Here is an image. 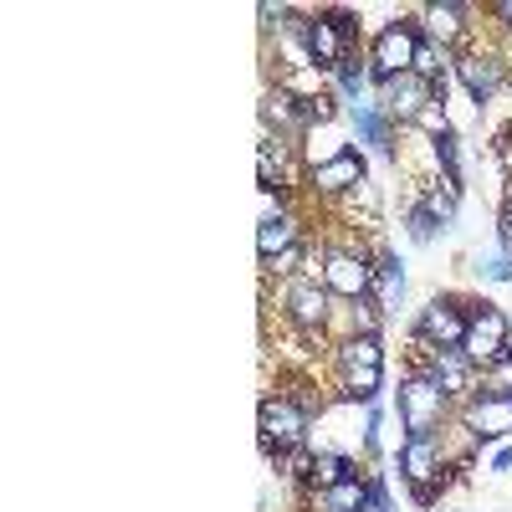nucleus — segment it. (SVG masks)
<instances>
[{
	"mask_svg": "<svg viewBox=\"0 0 512 512\" xmlns=\"http://www.w3.org/2000/svg\"><path fill=\"white\" fill-rule=\"evenodd\" d=\"M415 52H420V31H415L410 21L384 26L379 41H374V67H369V77H374V82H390V77L415 72Z\"/></svg>",
	"mask_w": 512,
	"mask_h": 512,
	"instance_id": "f257e3e1",
	"label": "nucleus"
},
{
	"mask_svg": "<svg viewBox=\"0 0 512 512\" xmlns=\"http://www.w3.org/2000/svg\"><path fill=\"white\" fill-rule=\"evenodd\" d=\"M441 410H446V395L436 390L431 374H425V379H410L405 390H400V420H405L410 436H431V425L441 420Z\"/></svg>",
	"mask_w": 512,
	"mask_h": 512,
	"instance_id": "f03ea898",
	"label": "nucleus"
},
{
	"mask_svg": "<svg viewBox=\"0 0 512 512\" xmlns=\"http://www.w3.org/2000/svg\"><path fill=\"white\" fill-rule=\"evenodd\" d=\"M338 364H344V379H349L344 395H349V400H374V390H379V344H374V333L344 344Z\"/></svg>",
	"mask_w": 512,
	"mask_h": 512,
	"instance_id": "7ed1b4c3",
	"label": "nucleus"
},
{
	"mask_svg": "<svg viewBox=\"0 0 512 512\" xmlns=\"http://www.w3.org/2000/svg\"><path fill=\"white\" fill-rule=\"evenodd\" d=\"M507 344H512V338H507V318L497 313V308H482V313H472V318H466V359H482V364H497L502 354H507Z\"/></svg>",
	"mask_w": 512,
	"mask_h": 512,
	"instance_id": "20e7f679",
	"label": "nucleus"
},
{
	"mask_svg": "<svg viewBox=\"0 0 512 512\" xmlns=\"http://www.w3.org/2000/svg\"><path fill=\"white\" fill-rule=\"evenodd\" d=\"M308 436V415L297 410L292 400H262V441L267 451H292V446H303Z\"/></svg>",
	"mask_w": 512,
	"mask_h": 512,
	"instance_id": "39448f33",
	"label": "nucleus"
},
{
	"mask_svg": "<svg viewBox=\"0 0 512 512\" xmlns=\"http://www.w3.org/2000/svg\"><path fill=\"white\" fill-rule=\"evenodd\" d=\"M431 103H436L431 98V82H425L420 72H405V77L384 82V108H390L395 118H420Z\"/></svg>",
	"mask_w": 512,
	"mask_h": 512,
	"instance_id": "423d86ee",
	"label": "nucleus"
},
{
	"mask_svg": "<svg viewBox=\"0 0 512 512\" xmlns=\"http://www.w3.org/2000/svg\"><path fill=\"white\" fill-rule=\"evenodd\" d=\"M466 425H472V436H482V441H502L507 431H512V395H482L477 405H472V415H466Z\"/></svg>",
	"mask_w": 512,
	"mask_h": 512,
	"instance_id": "0eeeda50",
	"label": "nucleus"
},
{
	"mask_svg": "<svg viewBox=\"0 0 512 512\" xmlns=\"http://www.w3.org/2000/svg\"><path fill=\"white\" fill-rule=\"evenodd\" d=\"M420 333L436 338L441 349H461L466 344V318L456 313V303H431L420 313Z\"/></svg>",
	"mask_w": 512,
	"mask_h": 512,
	"instance_id": "6e6552de",
	"label": "nucleus"
},
{
	"mask_svg": "<svg viewBox=\"0 0 512 512\" xmlns=\"http://www.w3.org/2000/svg\"><path fill=\"white\" fill-rule=\"evenodd\" d=\"M323 277H328V287H333L338 297H364V292L374 287V267H364L359 256H328Z\"/></svg>",
	"mask_w": 512,
	"mask_h": 512,
	"instance_id": "1a4fd4ad",
	"label": "nucleus"
},
{
	"mask_svg": "<svg viewBox=\"0 0 512 512\" xmlns=\"http://www.w3.org/2000/svg\"><path fill=\"white\" fill-rule=\"evenodd\" d=\"M400 472H405V482H410L415 492L431 487V477L441 472V466H436V441H431V436H410L405 451H400Z\"/></svg>",
	"mask_w": 512,
	"mask_h": 512,
	"instance_id": "9d476101",
	"label": "nucleus"
},
{
	"mask_svg": "<svg viewBox=\"0 0 512 512\" xmlns=\"http://www.w3.org/2000/svg\"><path fill=\"white\" fill-rule=\"evenodd\" d=\"M431 379H436V390L446 400H456V395L472 390V359H466L461 349H441L436 364H431Z\"/></svg>",
	"mask_w": 512,
	"mask_h": 512,
	"instance_id": "9b49d317",
	"label": "nucleus"
},
{
	"mask_svg": "<svg viewBox=\"0 0 512 512\" xmlns=\"http://www.w3.org/2000/svg\"><path fill=\"white\" fill-rule=\"evenodd\" d=\"M287 313L303 323V328H323V318H328V287H318V282H292V287H287Z\"/></svg>",
	"mask_w": 512,
	"mask_h": 512,
	"instance_id": "f8f14e48",
	"label": "nucleus"
},
{
	"mask_svg": "<svg viewBox=\"0 0 512 512\" xmlns=\"http://www.w3.org/2000/svg\"><path fill=\"white\" fill-rule=\"evenodd\" d=\"M344 31H338L328 16H318V21H308V57L318 62V67H344Z\"/></svg>",
	"mask_w": 512,
	"mask_h": 512,
	"instance_id": "ddd939ff",
	"label": "nucleus"
},
{
	"mask_svg": "<svg viewBox=\"0 0 512 512\" xmlns=\"http://www.w3.org/2000/svg\"><path fill=\"white\" fill-rule=\"evenodd\" d=\"M456 67H461L466 93H472L477 103H487V98L502 88V62H492V57H461Z\"/></svg>",
	"mask_w": 512,
	"mask_h": 512,
	"instance_id": "4468645a",
	"label": "nucleus"
},
{
	"mask_svg": "<svg viewBox=\"0 0 512 512\" xmlns=\"http://www.w3.org/2000/svg\"><path fill=\"white\" fill-rule=\"evenodd\" d=\"M359 180H364V159L359 154H338V159H328V164L313 169V185L318 190H349Z\"/></svg>",
	"mask_w": 512,
	"mask_h": 512,
	"instance_id": "2eb2a0df",
	"label": "nucleus"
},
{
	"mask_svg": "<svg viewBox=\"0 0 512 512\" xmlns=\"http://www.w3.org/2000/svg\"><path fill=\"white\" fill-rule=\"evenodd\" d=\"M256 246H262V256L272 262V256H282L287 246H297V231H292V221L287 216H272V221H262V231H256Z\"/></svg>",
	"mask_w": 512,
	"mask_h": 512,
	"instance_id": "dca6fc26",
	"label": "nucleus"
},
{
	"mask_svg": "<svg viewBox=\"0 0 512 512\" xmlns=\"http://www.w3.org/2000/svg\"><path fill=\"white\" fill-rule=\"evenodd\" d=\"M364 502H369V487H364V482H354V477L323 492V512H359Z\"/></svg>",
	"mask_w": 512,
	"mask_h": 512,
	"instance_id": "f3484780",
	"label": "nucleus"
},
{
	"mask_svg": "<svg viewBox=\"0 0 512 512\" xmlns=\"http://www.w3.org/2000/svg\"><path fill=\"white\" fill-rule=\"evenodd\" d=\"M374 287H379V303H384V308H395V303H400V292H405V272H400L395 256H384V262L374 267Z\"/></svg>",
	"mask_w": 512,
	"mask_h": 512,
	"instance_id": "a211bd4d",
	"label": "nucleus"
},
{
	"mask_svg": "<svg viewBox=\"0 0 512 512\" xmlns=\"http://www.w3.org/2000/svg\"><path fill=\"white\" fill-rule=\"evenodd\" d=\"M308 477L328 492V487H338V482H349V461H344V456H318V461L308 466Z\"/></svg>",
	"mask_w": 512,
	"mask_h": 512,
	"instance_id": "6ab92c4d",
	"label": "nucleus"
},
{
	"mask_svg": "<svg viewBox=\"0 0 512 512\" xmlns=\"http://www.w3.org/2000/svg\"><path fill=\"white\" fill-rule=\"evenodd\" d=\"M354 123H359V134L369 139V144H379V149H390V123H384L374 108H354Z\"/></svg>",
	"mask_w": 512,
	"mask_h": 512,
	"instance_id": "aec40b11",
	"label": "nucleus"
},
{
	"mask_svg": "<svg viewBox=\"0 0 512 512\" xmlns=\"http://www.w3.org/2000/svg\"><path fill=\"white\" fill-rule=\"evenodd\" d=\"M267 118H272V123H282V128H297V123H303L308 113L297 108L287 93H272V98H267Z\"/></svg>",
	"mask_w": 512,
	"mask_h": 512,
	"instance_id": "412c9836",
	"label": "nucleus"
},
{
	"mask_svg": "<svg viewBox=\"0 0 512 512\" xmlns=\"http://www.w3.org/2000/svg\"><path fill=\"white\" fill-rule=\"evenodd\" d=\"M436 226H441V221H436L425 205H415V210H410V236H415V241H431V236H436Z\"/></svg>",
	"mask_w": 512,
	"mask_h": 512,
	"instance_id": "4be33fe9",
	"label": "nucleus"
},
{
	"mask_svg": "<svg viewBox=\"0 0 512 512\" xmlns=\"http://www.w3.org/2000/svg\"><path fill=\"white\" fill-rule=\"evenodd\" d=\"M456 16H461V6H431V26L441 36H456Z\"/></svg>",
	"mask_w": 512,
	"mask_h": 512,
	"instance_id": "5701e85b",
	"label": "nucleus"
},
{
	"mask_svg": "<svg viewBox=\"0 0 512 512\" xmlns=\"http://www.w3.org/2000/svg\"><path fill=\"white\" fill-rule=\"evenodd\" d=\"M482 272H487L492 282H512V256H507V251H497V256H492V262H487Z\"/></svg>",
	"mask_w": 512,
	"mask_h": 512,
	"instance_id": "b1692460",
	"label": "nucleus"
},
{
	"mask_svg": "<svg viewBox=\"0 0 512 512\" xmlns=\"http://www.w3.org/2000/svg\"><path fill=\"white\" fill-rule=\"evenodd\" d=\"M338 82H344V93H359L364 88V67L359 62H344V67H338Z\"/></svg>",
	"mask_w": 512,
	"mask_h": 512,
	"instance_id": "393cba45",
	"label": "nucleus"
},
{
	"mask_svg": "<svg viewBox=\"0 0 512 512\" xmlns=\"http://www.w3.org/2000/svg\"><path fill=\"white\" fill-rule=\"evenodd\" d=\"M436 67H441V62H436V52L420 41V52H415V72H420V77H436Z\"/></svg>",
	"mask_w": 512,
	"mask_h": 512,
	"instance_id": "a878e982",
	"label": "nucleus"
},
{
	"mask_svg": "<svg viewBox=\"0 0 512 512\" xmlns=\"http://www.w3.org/2000/svg\"><path fill=\"white\" fill-rule=\"evenodd\" d=\"M303 113H308V118H318V123H328V118H333V98H308V103H303Z\"/></svg>",
	"mask_w": 512,
	"mask_h": 512,
	"instance_id": "bb28decb",
	"label": "nucleus"
},
{
	"mask_svg": "<svg viewBox=\"0 0 512 512\" xmlns=\"http://www.w3.org/2000/svg\"><path fill=\"white\" fill-rule=\"evenodd\" d=\"M420 123H425V128H431V134H441V139H446V113H441L436 103H431V108H425V113H420Z\"/></svg>",
	"mask_w": 512,
	"mask_h": 512,
	"instance_id": "cd10ccee",
	"label": "nucleus"
},
{
	"mask_svg": "<svg viewBox=\"0 0 512 512\" xmlns=\"http://www.w3.org/2000/svg\"><path fill=\"white\" fill-rule=\"evenodd\" d=\"M441 164H446V169H451V175H456V139H451V134L441 139Z\"/></svg>",
	"mask_w": 512,
	"mask_h": 512,
	"instance_id": "c85d7f7f",
	"label": "nucleus"
},
{
	"mask_svg": "<svg viewBox=\"0 0 512 512\" xmlns=\"http://www.w3.org/2000/svg\"><path fill=\"white\" fill-rule=\"evenodd\" d=\"M297 256H303V251H297V246H287V251L277 256V272H292V267H297Z\"/></svg>",
	"mask_w": 512,
	"mask_h": 512,
	"instance_id": "c756f323",
	"label": "nucleus"
},
{
	"mask_svg": "<svg viewBox=\"0 0 512 512\" xmlns=\"http://www.w3.org/2000/svg\"><path fill=\"white\" fill-rule=\"evenodd\" d=\"M502 251L512 256V210H507V216H502Z\"/></svg>",
	"mask_w": 512,
	"mask_h": 512,
	"instance_id": "7c9ffc66",
	"label": "nucleus"
},
{
	"mask_svg": "<svg viewBox=\"0 0 512 512\" xmlns=\"http://www.w3.org/2000/svg\"><path fill=\"white\" fill-rule=\"evenodd\" d=\"M497 16H502V21H512V0H502V6H497Z\"/></svg>",
	"mask_w": 512,
	"mask_h": 512,
	"instance_id": "2f4dec72",
	"label": "nucleus"
},
{
	"mask_svg": "<svg viewBox=\"0 0 512 512\" xmlns=\"http://www.w3.org/2000/svg\"><path fill=\"white\" fill-rule=\"evenodd\" d=\"M359 512H379V507H359Z\"/></svg>",
	"mask_w": 512,
	"mask_h": 512,
	"instance_id": "473e14b6",
	"label": "nucleus"
}]
</instances>
